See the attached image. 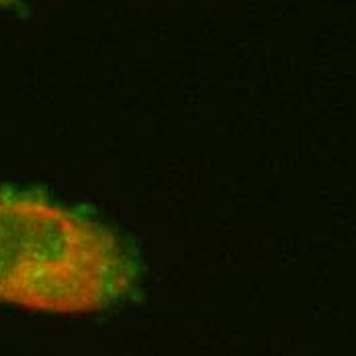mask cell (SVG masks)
I'll return each instance as SVG.
<instances>
[{
  "label": "cell",
  "instance_id": "2",
  "mask_svg": "<svg viewBox=\"0 0 356 356\" xmlns=\"http://www.w3.org/2000/svg\"><path fill=\"white\" fill-rule=\"evenodd\" d=\"M0 2H6V0H0Z\"/></svg>",
  "mask_w": 356,
  "mask_h": 356
},
{
  "label": "cell",
  "instance_id": "1",
  "mask_svg": "<svg viewBox=\"0 0 356 356\" xmlns=\"http://www.w3.org/2000/svg\"><path fill=\"white\" fill-rule=\"evenodd\" d=\"M136 285L138 262L107 225L41 195L0 191V303L95 314Z\"/></svg>",
  "mask_w": 356,
  "mask_h": 356
}]
</instances>
